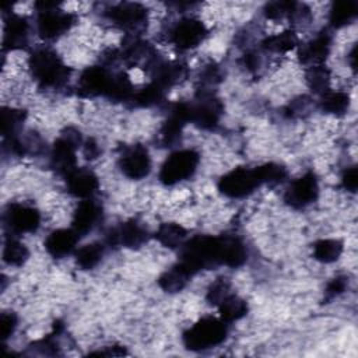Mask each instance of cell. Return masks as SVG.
<instances>
[{
    "label": "cell",
    "mask_w": 358,
    "mask_h": 358,
    "mask_svg": "<svg viewBox=\"0 0 358 358\" xmlns=\"http://www.w3.org/2000/svg\"><path fill=\"white\" fill-rule=\"evenodd\" d=\"M193 275L201 268L221 264L220 238L197 235L180 246V262Z\"/></svg>",
    "instance_id": "cell-1"
},
{
    "label": "cell",
    "mask_w": 358,
    "mask_h": 358,
    "mask_svg": "<svg viewBox=\"0 0 358 358\" xmlns=\"http://www.w3.org/2000/svg\"><path fill=\"white\" fill-rule=\"evenodd\" d=\"M32 77L42 87H62L70 77V70L64 62L50 49H36L29 57Z\"/></svg>",
    "instance_id": "cell-2"
},
{
    "label": "cell",
    "mask_w": 358,
    "mask_h": 358,
    "mask_svg": "<svg viewBox=\"0 0 358 358\" xmlns=\"http://www.w3.org/2000/svg\"><path fill=\"white\" fill-rule=\"evenodd\" d=\"M227 322L221 317H203L183 333V344L192 351H203L221 344L227 337Z\"/></svg>",
    "instance_id": "cell-3"
},
{
    "label": "cell",
    "mask_w": 358,
    "mask_h": 358,
    "mask_svg": "<svg viewBox=\"0 0 358 358\" xmlns=\"http://www.w3.org/2000/svg\"><path fill=\"white\" fill-rule=\"evenodd\" d=\"M199 161L200 157L194 150L175 151L162 164L159 171V180L166 186L185 180L194 173Z\"/></svg>",
    "instance_id": "cell-4"
},
{
    "label": "cell",
    "mask_w": 358,
    "mask_h": 358,
    "mask_svg": "<svg viewBox=\"0 0 358 358\" xmlns=\"http://www.w3.org/2000/svg\"><path fill=\"white\" fill-rule=\"evenodd\" d=\"M81 141L80 133L67 130L60 138H57L53 144L52 154H50V164L52 168L64 178L77 168V158L76 150Z\"/></svg>",
    "instance_id": "cell-5"
},
{
    "label": "cell",
    "mask_w": 358,
    "mask_h": 358,
    "mask_svg": "<svg viewBox=\"0 0 358 358\" xmlns=\"http://www.w3.org/2000/svg\"><path fill=\"white\" fill-rule=\"evenodd\" d=\"M260 186L256 169L235 168L231 172L225 173L220 182V192L231 199H241L250 194L256 187Z\"/></svg>",
    "instance_id": "cell-6"
},
{
    "label": "cell",
    "mask_w": 358,
    "mask_h": 358,
    "mask_svg": "<svg viewBox=\"0 0 358 358\" xmlns=\"http://www.w3.org/2000/svg\"><path fill=\"white\" fill-rule=\"evenodd\" d=\"M319 196L317 179L312 172L302 175L295 179L287 189L284 200L288 206L294 208H302L313 203Z\"/></svg>",
    "instance_id": "cell-7"
},
{
    "label": "cell",
    "mask_w": 358,
    "mask_h": 358,
    "mask_svg": "<svg viewBox=\"0 0 358 358\" xmlns=\"http://www.w3.org/2000/svg\"><path fill=\"white\" fill-rule=\"evenodd\" d=\"M4 222L10 231L14 234H27L34 232L39 227L41 214L36 208L14 203L10 204L4 213Z\"/></svg>",
    "instance_id": "cell-8"
},
{
    "label": "cell",
    "mask_w": 358,
    "mask_h": 358,
    "mask_svg": "<svg viewBox=\"0 0 358 358\" xmlns=\"http://www.w3.org/2000/svg\"><path fill=\"white\" fill-rule=\"evenodd\" d=\"M190 105V122L201 129H214L220 120L222 105L213 94H200L197 102Z\"/></svg>",
    "instance_id": "cell-9"
},
{
    "label": "cell",
    "mask_w": 358,
    "mask_h": 358,
    "mask_svg": "<svg viewBox=\"0 0 358 358\" xmlns=\"http://www.w3.org/2000/svg\"><path fill=\"white\" fill-rule=\"evenodd\" d=\"M108 18L122 29L136 31L147 21V8L138 3H119L106 11Z\"/></svg>",
    "instance_id": "cell-10"
},
{
    "label": "cell",
    "mask_w": 358,
    "mask_h": 358,
    "mask_svg": "<svg viewBox=\"0 0 358 358\" xmlns=\"http://www.w3.org/2000/svg\"><path fill=\"white\" fill-rule=\"evenodd\" d=\"M113 73L103 66L87 67L78 80V91L83 96L105 95L109 91Z\"/></svg>",
    "instance_id": "cell-11"
},
{
    "label": "cell",
    "mask_w": 358,
    "mask_h": 358,
    "mask_svg": "<svg viewBox=\"0 0 358 358\" xmlns=\"http://www.w3.org/2000/svg\"><path fill=\"white\" fill-rule=\"evenodd\" d=\"M206 25L197 18H183L171 31V42L179 49H192L206 36Z\"/></svg>",
    "instance_id": "cell-12"
},
{
    "label": "cell",
    "mask_w": 358,
    "mask_h": 358,
    "mask_svg": "<svg viewBox=\"0 0 358 358\" xmlns=\"http://www.w3.org/2000/svg\"><path fill=\"white\" fill-rule=\"evenodd\" d=\"M74 24L73 14L52 8L39 13L38 17V32L43 39H56L71 28Z\"/></svg>",
    "instance_id": "cell-13"
},
{
    "label": "cell",
    "mask_w": 358,
    "mask_h": 358,
    "mask_svg": "<svg viewBox=\"0 0 358 358\" xmlns=\"http://www.w3.org/2000/svg\"><path fill=\"white\" fill-rule=\"evenodd\" d=\"M120 169L130 179H141L151 171V158L147 148L133 145L120 158Z\"/></svg>",
    "instance_id": "cell-14"
},
{
    "label": "cell",
    "mask_w": 358,
    "mask_h": 358,
    "mask_svg": "<svg viewBox=\"0 0 358 358\" xmlns=\"http://www.w3.org/2000/svg\"><path fill=\"white\" fill-rule=\"evenodd\" d=\"M66 185L69 193L80 199H91L96 192L99 182L96 175L87 168H76L66 176Z\"/></svg>",
    "instance_id": "cell-15"
},
{
    "label": "cell",
    "mask_w": 358,
    "mask_h": 358,
    "mask_svg": "<svg viewBox=\"0 0 358 358\" xmlns=\"http://www.w3.org/2000/svg\"><path fill=\"white\" fill-rule=\"evenodd\" d=\"M147 239L145 229L136 221H127L119 228H113L106 235V242L112 246L123 245L126 248H138Z\"/></svg>",
    "instance_id": "cell-16"
},
{
    "label": "cell",
    "mask_w": 358,
    "mask_h": 358,
    "mask_svg": "<svg viewBox=\"0 0 358 358\" xmlns=\"http://www.w3.org/2000/svg\"><path fill=\"white\" fill-rule=\"evenodd\" d=\"M3 48L8 50L21 49L28 42V22L25 18L10 14L4 22Z\"/></svg>",
    "instance_id": "cell-17"
},
{
    "label": "cell",
    "mask_w": 358,
    "mask_h": 358,
    "mask_svg": "<svg viewBox=\"0 0 358 358\" xmlns=\"http://www.w3.org/2000/svg\"><path fill=\"white\" fill-rule=\"evenodd\" d=\"M330 48H331L330 35L327 32H322L308 43L302 45L298 50V56H299V60L305 64H309V66L323 64V62L330 53Z\"/></svg>",
    "instance_id": "cell-18"
},
{
    "label": "cell",
    "mask_w": 358,
    "mask_h": 358,
    "mask_svg": "<svg viewBox=\"0 0 358 358\" xmlns=\"http://www.w3.org/2000/svg\"><path fill=\"white\" fill-rule=\"evenodd\" d=\"M101 218V207L92 199H84L76 208L71 228L81 236L90 232Z\"/></svg>",
    "instance_id": "cell-19"
},
{
    "label": "cell",
    "mask_w": 358,
    "mask_h": 358,
    "mask_svg": "<svg viewBox=\"0 0 358 358\" xmlns=\"http://www.w3.org/2000/svg\"><path fill=\"white\" fill-rule=\"evenodd\" d=\"M78 238L80 235L73 228L56 229L46 238L45 248L53 257H64L74 250Z\"/></svg>",
    "instance_id": "cell-20"
},
{
    "label": "cell",
    "mask_w": 358,
    "mask_h": 358,
    "mask_svg": "<svg viewBox=\"0 0 358 358\" xmlns=\"http://www.w3.org/2000/svg\"><path fill=\"white\" fill-rule=\"evenodd\" d=\"M152 83L165 91L179 83L186 76V66L179 62H155L151 67Z\"/></svg>",
    "instance_id": "cell-21"
},
{
    "label": "cell",
    "mask_w": 358,
    "mask_h": 358,
    "mask_svg": "<svg viewBox=\"0 0 358 358\" xmlns=\"http://www.w3.org/2000/svg\"><path fill=\"white\" fill-rule=\"evenodd\" d=\"M246 248L236 236H220V260L221 264L239 267L246 262Z\"/></svg>",
    "instance_id": "cell-22"
},
{
    "label": "cell",
    "mask_w": 358,
    "mask_h": 358,
    "mask_svg": "<svg viewBox=\"0 0 358 358\" xmlns=\"http://www.w3.org/2000/svg\"><path fill=\"white\" fill-rule=\"evenodd\" d=\"M192 275L193 274L190 271H187L180 263H178L159 277L158 284L166 292H178L186 285Z\"/></svg>",
    "instance_id": "cell-23"
},
{
    "label": "cell",
    "mask_w": 358,
    "mask_h": 358,
    "mask_svg": "<svg viewBox=\"0 0 358 358\" xmlns=\"http://www.w3.org/2000/svg\"><path fill=\"white\" fill-rule=\"evenodd\" d=\"M296 46H298V36L292 29H287L280 34L267 36L262 42L263 49L274 53H285L295 49Z\"/></svg>",
    "instance_id": "cell-24"
},
{
    "label": "cell",
    "mask_w": 358,
    "mask_h": 358,
    "mask_svg": "<svg viewBox=\"0 0 358 358\" xmlns=\"http://www.w3.org/2000/svg\"><path fill=\"white\" fill-rule=\"evenodd\" d=\"M218 309H220V316L224 322L231 323L235 320H239L241 317H243L248 312V305L246 302L239 298L235 294H229L227 298H224L220 303H218Z\"/></svg>",
    "instance_id": "cell-25"
},
{
    "label": "cell",
    "mask_w": 358,
    "mask_h": 358,
    "mask_svg": "<svg viewBox=\"0 0 358 358\" xmlns=\"http://www.w3.org/2000/svg\"><path fill=\"white\" fill-rule=\"evenodd\" d=\"M155 238L166 248H180L186 239V229L179 224L166 222L158 228Z\"/></svg>",
    "instance_id": "cell-26"
},
{
    "label": "cell",
    "mask_w": 358,
    "mask_h": 358,
    "mask_svg": "<svg viewBox=\"0 0 358 358\" xmlns=\"http://www.w3.org/2000/svg\"><path fill=\"white\" fill-rule=\"evenodd\" d=\"M343 249L340 239H320L313 245V257L322 263H333L341 256Z\"/></svg>",
    "instance_id": "cell-27"
},
{
    "label": "cell",
    "mask_w": 358,
    "mask_h": 358,
    "mask_svg": "<svg viewBox=\"0 0 358 358\" xmlns=\"http://www.w3.org/2000/svg\"><path fill=\"white\" fill-rule=\"evenodd\" d=\"M164 95H165V90L161 88L158 84L151 81L150 84L144 85L138 91H134L130 101L136 106L147 108V106H152V105L159 103L164 99Z\"/></svg>",
    "instance_id": "cell-28"
},
{
    "label": "cell",
    "mask_w": 358,
    "mask_h": 358,
    "mask_svg": "<svg viewBox=\"0 0 358 358\" xmlns=\"http://www.w3.org/2000/svg\"><path fill=\"white\" fill-rule=\"evenodd\" d=\"M319 105L322 110L331 115H343L350 106V96L341 91H327L320 95Z\"/></svg>",
    "instance_id": "cell-29"
},
{
    "label": "cell",
    "mask_w": 358,
    "mask_h": 358,
    "mask_svg": "<svg viewBox=\"0 0 358 358\" xmlns=\"http://www.w3.org/2000/svg\"><path fill=\"white\" fill-rule=\"evenodd\" d=\"M306 84L308 87L316 92L323 95L329 91L330 87V70L323 64H315L309 66L306 70Z\"/></svg>",
    "instance_id": "cell-30"
},
{
    "label": "cell",
    "mask_w": 358,
    "mask_h": 358,
    "mask_svg": "<svg viewBox=\"0 0 358 358\" xmlns=\"http://www.w3.org/2000/svg\"><path fill=\"white\" fill-rule=\"evenodd\" d=\"M133 84L126 73H115L110 81L109 91L106 94L108 98L113 101H130L133 95Z\"/></svg>",
    "instance_id": "cell-31"
},
{
    "label": "cell",
    "mask_w": 358,
    "mask_h": 358,
    "mask_svg": "<svg viewBox=\"0 0 358 358\" xmlns=\"http://www.w3.org/2000/svg\"><path fill=\"white\" fill-rule=\"evenodd\" d=\"M357 15L355 1H337L333 4L329 15V21L333 27L340 28L352 21Z\"/></svg>",
    "instance_id": "cell-32"
},
{
    "label": "cell",
    "mask_w": 358,
    "mask_h": 358,
    "mask_svg": "<svg viewBox=\"0 0 358 358\" xmlns=\"http://www.w3.org/2000/svg\"><path fill=\"white\" fill-rule=\"evenodd\" d=\"M29 252L24 243L15 238H7L3 246V260L10 266H21L28 259Z\"/></svg>",
    "instance_id": "cell-33"
},
{
    "label": "cell",
    "mask_w": 358,
    "mask_h": 358,
    "mask_svg": "<svg viewBox=\"0 0 358 358\" xmlns=\"http://www.w3.org/2000/svg\"><path fill=\"white\" fill-rule=\"evenodd\" d=\"M102 256H103V246L101 243L94 242V243L81 246L76 252V262L81 268L90 270L101 262Z\"/></svg>",
    "instance_id": "cell-34"
},
{
    "label": "cell",
    "mask_w": 358,
    "mask_h": 358,
    "mask_svg": "<svg viewBox=\"0 0 358 358\" xmlns=\"http://www.w3.org/2000/svg\"><path fill=\"white\" fill-rule=\"evenodd\" d=\"M255 169H256L257 178L260 180V185H263V183L277 185V183H281L287 178V171L280 164L268 162V164L260 165V166H257Z\"/></svg>",
    "instance_id": "cell-35"
},
{
    "label": "cell",
    "mask_w": 358,
    "mask_h": 358,
    "mask_svg": "<svg viewBox=\"0 0 358 358\" xmlns=\"http://www.w3.org/2000/svg\"><path fill=\"white\" fill-rule=\"evenodd\" d=\"M24 120V113L20 109L14 108H3L1 112V131L3 136L11 138L14 137L17 129Z\"/></svg>",
    "instance_id": "cell-36"
},
{
    "label": "cell",
    "mask_w": 358,
    "mask_h": 358,
    "mask_svg": "<svg viewBox=\"0 0 358 358\" xmlns=\"http://www.w3.org/2000/svg\"><path fill=\"white\" fill-rule=\"evenodd\" d=\"M296 6L298 4L294 1H273L264 7V15L270 20H281L284 17L291 18Z\"/></svg>",
    "instance_id": "cell-37"
},
{
    "label": "cell",
    "mask_w": 358,
    "mask_h": 358,
    "mask_svg": "<svg viewBox=\"0 0 358 358\" xmlns=\"http://www.w3.org/2000/svg\"><path fill=\"white\" fill-rule=\"evenodd\" d=\"M229 294H231V291H229V282H228V280H225V278H218V280H215V281L210 285V288H208V291H207V301H208L211 305H217V306H218V303H220L224 298H227Z\"/></svg>",
    "instance_id": "cell-38"
},
{
    "label": "cell",
    "mask_w": 358,
    "mask_h": 358,
    "mask_svg": "<svg viewBox=\"0 0 358 358\" xmlns=\"http://www.w3.org/2000/svg\"><path fill=\"white\" fill-rule=\"evenodd\" d=\"M17 326V317L13 312H3L0 316V337L8 338Z\"/></svg>",
    "instance_id": "cell-39"
},
{
    "label": "cell",
    "mask_w": 358,
    "mask_h": 358,
    "mask_svg": "<svg viewBox=\"0 0 358 358\" xmlns=\"http://www.w3.org/2000/svg\"><path fill=\"white\" fill-rule=\"evenodd\" d=\"M345 287H347V278L345 277H336V278H333L327 284V287H326V292H324L326 294V299H331V298L340 295L341 292H344Z\"/></svg>",
    "instance_id": "cell-40"
},
{
    "label": "cell",
    "mask_w": 358,
    "mask_h": 358,
    "mask_svg": "<svg viewBox=\"0 0 358 358\" xmlns=\"http://www.w3.org/2000/svg\"><path fill=\"white\" fill-rule=\"evenodd\" d=\"M341 185L348 192H355L358 186V172L355 166H350L341 176Z\"/></svg>",
    "instance_id": "cell-41"
},
{
    "label": "cell",
    "mask_w": 358,
    "mask_h": 358,
    "mask_svg": "<svg viewBox=\"0 0 358 358\" xmlns=\"http://www.w3.org/2000/svg\"><path fill=\"white\" fill-rule=\"evenodd\" d=\"M96 154H98L96 144H95L92 140H88L87 144H85V155H87L88 158H90V155H91V158H94Z\"/></svg>",
    "instance_id": "cell-42"
}]
</instances>
